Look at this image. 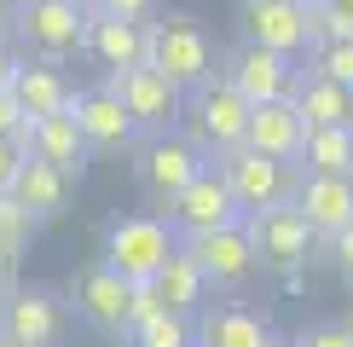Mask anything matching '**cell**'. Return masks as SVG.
Listing matches in <instances>:
<instances>
[{"label":"cell","instance_id":"obj_15","mask_svg":"<svg viewBox=\"0 0 353 347\" xmlns=\"http://www.w3.org/2000/svg\"><path fill=\"white\" fill-rule=\"evenodd\" d=\"M128 295H134V284L116 278L105 260L81 266V272H76V289H70L76 318H87V324L105 330V336H128Z\"/></svg>","mask_w":353,"mask_h":347},{"label":"cell","instance_id":"obj_10","mask_svg":"<svg viewBox=\"0 0 353 347\" xmlns=\"http://www.w3.org/2000/svg\"><path fill=\"white\" fill-rule=\"evenodd\" d=\"M203 168H209V162H203V151H197V145H191L185 134H157V139L139 151V162H134L139 185H145V197L163 202V209L185 191L191 180H197Z\"/></svg>","mask_w":353,"mask_h":347},{"label":"cell","instance_id":"obj_4","mask_svg":"<svg viewBox=\"0 0 353 347\" xmlns=\"http://www.w3.org/2000/svg\"><path fill=\"white\" fill-rule=\"evenodd\" d=\"M243 238H249V249H255V266H267V272H301L307 260H313V231H307V220L296 214V202H272V209H255V214H243Z\"/></svg>","mask_w":353,"mask_h":347},{"label":"cell","instance_id":"obj_32","mask_svg":"<svg viewBox=\"0 0 353 347\" xmlns=\"http://www.w3.org/2000/svg\"><path fill=\"white\" fill-rule=\"evenodd\" d=\"M29 162L23 156V145H12V139H0V197L12 191V180H18V168Z\"/></svg>","mask_w":353,"mask_h":347},{"label":"cell","instance_id":"obj_39","mask_svg":"<svg viewBox=\"0 0 353 347\" xmlns=\"http://www.w3.org/2000/svg\"><path fill=\"white\" fill-rule=\"evenodd\" d=\"M296 6H325V0H296Z\"/></svg>","mask_w":353,"mask_h":347},{"label":"cell","instance_id":"obj_21","mask_svg":"<svg viewBox=\"0 0 353 347\" xmlns=\"http://www.w3.org/2000/svg\"><path fill=\"white\" fill-rule=\"evenodd\" d=\"M6 93H12V105H18L29 122H35V116H58L70 98H76V93H70V81L58 76V64H18Z\"/></svg>","mask_w":353,"mask_h":347},{"label":"cell","instance_id":"obj_42","mask_svg":"<svg viewBox=\"0 0 353 347\" xmlns=\"http://www.w3.org/2000/svg\"><path fill=\"white\" fill-rule=\"evenodd\" d=\"M347 336H353V318H347Z\"/></svg>","mask_w":353,"mask_h":347},{"label":"cell","instance_id":"obj_1","mask_svg":"<svg viewBox=\"0 0 353 347\" xmlns=\"http://www.w3.org/2000/svg\"><path fill=\"white\" fill-rule=\"evenodd\" d=\"M145 70H157L168 87H203L214 76V47L209 35H203L197 18H185V12H168V18H151L145 23Z\"/></svg>","mask_w":353,"mask_h":347},{"label":"cell","instance_id":"obj_13","mask_svg":"<svg viewBox=\"0 0 353 347\" xmlns=\"http://www.w3.org/2000/svg\"><path fill=\"white\" fill-rule=\"evenodd\" d=\"M180 255L203 272L209 289H243L249 278H255V249H249L243 226L203 231V238H180Z\"/></svg>","mask_w":353,"mask_h":347},{"label":"cell","instance_id":"obj_2","mask_svg":"<svg viewBox=\"0 0 353 347\" xmlns=\"http://www.w3.org/2000/svg\"><path fill=\"white\" fill-rule=\"evenodd\" d=\"M174 249H180V238H174V226L163 220V214H122V220L105 226L99 260H105L116 278H128V284H151L157 272L168 266Z\"/></svg>","mask_w":353,"mask_h":347},{"label":"cell","instance_id":"obj_33","mask_svg":"<svg viewBox=\"0 0 353 347\" xmlns=\"http://www.w3.org/2000/svg\"><path fill=\"white\" fill-rule=\"evenodd\" d=\"M23 127H29V116L12 105V93H0V139H12V145H18V139H23Z\"/></svg>","mask_w":353,"mask_h":347},{"label":"cell","instance_id":"obj_38","mask_svg":"<svg viewBox=\"0 0 353 347\" xmlns=\"http://www.w3.org/2000/svg\"><path fill=\"white\" fill-rule=\"evenodd\" d=\"M325 6H336V12H347V18H353V0H325Z\"/></svg>","mask_w":353,"mask_h":347},{"label":"cell","instance_id":"obj_34","mask_svg":"<svg viewBox=\"0 0 353 347\" xmlns=\"http://www.w3.org/2000/svg\"><path fill=\"white\" fill-rule=\"evenodd\" d=\"M325 249H330V260H336V272H342V284L353 289V226L342 231V238H330Z\"/></svg>","mask_w":353,"mask_h":347},{"label":"cell","instance_id":"obj_16","mask_svg":"<svg viewBox=\"0 0 353 347\" xmlns=\"http://www.w3.org/2000/svg\"><path fill=\"white\" fill-rule=\"evenodd\" d=\"M296 214L307 220L313 243H330L353 226V180H330V174H301L296 185Z\"/></svg>","mask_w":353,"mask_h":347},{"label":"cell","instance_id":"obj_40","mask_svg":"<svg viewBox=\"0 0 353 347\" xmlns=\"http://www.w3.org/2000/svg\"><path fill=\"white\" fill-rule=\"evenodd\" d=\"M64 6H87V0H64Z\"/></svg>","mask_w":353,"mask_h":347},{"label":"cell","instance_id":"obj_7","mask_svg":"<svg viewBox=\"0 0 353 347\" xmlns=\"http://www.w3.org/2000/svg\"><path fill=\"white\" fill-rule=\"evenodd\" d=\"M163 220L174 226V238H203V231L243 226V209H238V197H232V185L220 180V168L209 162V168H203V174L185 185L180 197L168 202V214H163Z\"/></svg>","mask_w":353,"mask_h":347},{"label":"cell","instance_id":"obj_14","mask_svg":"<svg viewBox=\"0 0 353 347\" xmlns=\"http://www.w3.org/2000/svg\"><path fill=\"white\" fill-rule=\"evenodd\" d=\"M18 145H23L29 162L52 168L58 180H81V174H87V145H81V127H76V116H70V105L58 116H35V122L23 127Z\"/></svg>","mask_w":353,"mask_h":347},{"label":"cell","instance_id":"obj_30","mask_svg":"<svg viewBox=\"0 0 353 347\" xmlns=\"http://www.w3.org/2000/svg\"><path fill=\"white\" fill-rule=\"evenodd\" d=\"M151 6L157 0H87V12H99V18H128V23H145Z\"/></svg>","mask_w":353,"mask_h":347},{"label":"cell","instance_id":"obj_18","mask_svg":"<svg viewBox=\"0 0 353 347\" xmlns=\"http://www.w3.org/2000/svg\"><path fill=\"white\" fill-rule=\"evenodd\" d=\"M243 145L272 162H301V145H307V122L296 116V105H255L243 127Z\"/></svg>","mask_w":353,"mask_h":347},{"label":"cell","instance_id":"obj_25","mask_svg":"<svg viewBox=\"0 0 353 347\" xmlns=\"http://www.w3.org/2000/svg\"><path fill=\"white\" fill-rule=\"evenodd\" d=\"M151 289H157V301H163V313H180V318H191V313L203 307V295H209L203 272L191 266V260H185L180 249H174V255H168V266L151 278Z\"/></svg>","mask_w":353,"mask_h":347},{"label":"cell","instance_id":"obj_43","mask_svg":"<svg viewBox=\"0 0 353 347\" xmlns=\"http://www.w3.org/2000/svg\"><path fill=\"white\" fill-rule=\"evenodd\" d=\"M272 347H284V341H272Z\"/></svg>","mask_w":353,"mask_h":347},{"label":"cell","instance_id":"obj_9","mask_svg":"<svg viewBox=\"0 0 353 347\" xmlns=\"http://www.w3.org/2000/svg\"><path fill=\"white\" fill-rule=\"evenodd\" d=\"M238 23H243V47H267V52H284V58L313 52V6H296V0H243Z\"/></svg>","mask_w":353,"mask_h":347},{"label":"cell","instance_id":"obj_22","mask_svg":"<svg viewBox=\"0 0 353 347\" xmlns=\"http://www.w3.org/2000/svg\"><path fill=\"white\" fill-rule=\"evenodd\" d=\"M6 197H12V202L29 214V220L41 226V220H58V214L70 209V180H58V174H52V168H41V162H23Z\"/></svg>","mask_w":353,"mask_h":347},{"label":"cell","instance_id":"obj_20","mask_svg":"<svg viewBox=\"0 0 353 347\" xmlns=\"http://www.w3.org/2000/svg\"><path fill=\"white\" fill-rule=\"evenodd\" d=\"M197 347H272V324L249 307H214L191 318Z\"/></svg>","mask_w":353,"mask_h":347},{"label":"cell","instance_id":"obj_6","mask_svg":"<svg viewBox=\"0 0 353 347\" xmlns=\"http://www.w3.org/2000/svg\"><path fill=\"white\" fill-rule=\"evenodd\" d=\"M105 93L128 110L134 127H145V134H168V127L180 122V110H185V93L168 87L157 70H145V64L139 70H105Z\"/></svg>","mask_w":353,"mask_h":347},{"label":"cell","instance_id":"obj_17","mask_svg":"<svg viewBox=\"0 0 353 347\" xmlns=\"http://www.w3.org/2000/svg\"><path fill=\"white\" fill-rule=\"evenodd\" d=\"M70 116H76L87 151H128V145H134V134H139V127L128 122V110L116 105L105 87H87V93H76V98H70Z\"/></svg>","mask_w":353,"mask_h":347},{"label":"cell","instance_id":"obj_19","mask_svg":"<svg viewBox=\"0 0 353 347\" xmlns=\"http://www.w3.org/2000/svg\"><path fill=\"white\" fill-rule=\"evenodd\" d=\"M145 23H151V18H145ZM145 23L87 12V41H81V52H93L105 70H139V64H145Z\"/></svg>","mask_w":353,"mask_h":347},{"label":"cell","instance_id":"obj_31","mask_svg":"<svg viewBox=\"0 0 353 347\" xmlns=\"http://www.w3.org/2000/svg\"><path fill=\"white\" fill-rule=\"evenodd\" d=\"M290 347H353V336H347V324H313V330H301Z\"/></svg>","mask_w":353,"mask_h":347},{"label":"cell","instance_id":"obj_12","mask_svg":"<svg viewBox=\"0 0 353 347\" xmlns=\"http://www.w3.org/2000/svg\"><path fill=\"white\" fill-rule=\"evenodd\" d=\"M18 35L41 52V64L81 52L87 41V6H64V0H23L18 6Z\"/></svg>","mask_w":353,"mask_h":347},{"label":"cell","instance_id":"obj_8","mask_svg":"<svg viewBox=\"0 0 353 347\" xmlns=\"http://www.w3.org/2000/svg\"><path fill=\"white\" fill-rule=\"evenodd\" d=\"M226 81L249 110L255 105H290L296 87H301V64L284 52H267V47H238L226 58Z\"/></svg>","mask_w":353,"mask_h":347},{"label":"cell","instance_id":"obj_27","mask_svg":"<svg viewBox=\"0 0 353 347\" xmlns=\"http://www.w3.org/2000/svg\"><path fill=\"white\" fill-rule=\"evenodd\" d=\"M29 238H35V220H29L12 197H0V260H18Z\"/></svg>","mask_w":353,"mask_h":347},{"label":"cell","instance_id":"obj_41","mask_svg":"<svg viewBox=\"0 0 353 347\" xmlns=\"http://www.w3.org/2000/svg\"><path fill=\"white\" fill-rule=\"evenodd\" d=\"M0 347H18V341H6V336H0Z\"/></svg>","mask_w":353,"mask_h":347},{"label":"cell","instance_id":"obj_26","mask_svg":"<svg viewBox=\"0 0 353 347\" xmlns=\"http://www.w3.org/2000/svg\"><path fill=\"white\" fill-rule=\"evenodd\" d=\"M128 341L134 347H197V330H191V318H180V313H157L151 324H139Z\"/></svg>","mask_w":353,"mask_h":347},{"label":"cell","instance_id":"obj_23","mask_svg":"<svg viewBox=\"0 0 353 347\" xmlns=\"http://www.w3.org/2000/svg\"><path fill=\"white\" fill-rule=\"evenodd\" d=\"M290 105H296V116L307 127H353V93L325 81V76H313V70H301V87H296Z\"/></svg>","mask_w":353,"mask_h":347},{"label":"cell","instance_id":"obj_28","mask_svg":"<svg viewBox=\"0 0 353 347\" xmlns=\"http://www.w3.org/2000/svg\"><path fill=\"white\" fill-rule=\"evenodd\" d=\"M313 76H325V81L353 93V41H342V47H313Z\"/></svg>","mask_w":353,"mask_h":347},{"label":"cell","instance_id":"obj_11","mask_svg":"<svg viewBox=\"0 0 353 347\" xmlns=\"http://www.w3.org/2000/svg\"><path fill=\"white\" fill-rule=\"evenodd\" d=\"M0 336L18 341V347H58V336H64V301L52 289L12 284L0 295Z\"/></svg>","mask_w":353,"mask_h":347},{"label":"cell","instance_id":"obj_3","mask_svg":"<svg viewBox=\"0 0 353 347\" xmlns=\"http://www.w3.org/2000/svg\"><path fill=\"white\" fill-rule=\"evenodd\" d=\"M180 116H185V139L203 151V162H220L226 151H238L249 127V105L232 93L226 76H209L203 87H191Z\"/></svg>","mask_w":353,"mask_h":347},{"label":"cell","instance_id":"obj_24","mask_svg":"<svg viewBox=\"0 0 353 347\" xmlns=\"http://www.w3.org/2000/svg\"><path fill=\"white\" fill-rule=\"evenodd\" d=\"M301 174H330V180H353V127H307Z\"/></svg>","mask_w":353,"mask_h":347},{"label":"cell","instance_id":"obj_35","mask_svg":"<svg viewBox=\"0 0 353 347\" xmlns=\"http://www.w3.org/2000/svg\"><path fill=\"white\" fill-rule=\"evenodd\" d=\"M12 70H18V58H12L6 35H0V93H6V87H12Z\"/></svg>","mask_w":353,"mask_h":347},{"label":"cell","instance_id":"obj_36","mask_svg":"<svg viewBox=\"0 0 353 347\" xmlns=\"http://www.w3.org/2000/svg\"><path fill=\"white\" fill-rule=\"evenodd\" d=\"M12 289V260H0V295Z\"/></svg>","mask_w":353,"mask_h":347},{"label":"cell","instance_id":"obj_29","mask_svg":"<svg viewBox=\"0 0 353 347\" xmlns=\"http://www.w3.org/2000/svg\"><path fill=\"white\" fill-rule=\"evenodd\" d=\"M163 313V301H157L151 284H134V295H128V336H134L139 324H151V318Z\"/></svg>","mask_w":353,"mask_h":347},{"label":"cell","instance_id":"obj_37","mask_svg":"<svg viewBox=\"0 0 353 347\" xmlns=\"http://www.w3.org/2000/svg\"><path fill=\"white\" fill-rule=\"evenodd\" d=\"M6 23H12V6H6V0H0V35H6Z\"/></svg>","mask_w":353,"mask_h":347},{"label":"cell","instance_id":"obj_5","mask_svg":"<svg viewBox=\"0 0 353 347\" xmlns=\"http://www.w3.org/2000/svg\"><path fill=\"white\" fill-rule=\"evenodd\" d=\"M214 168H220V180L232 185V197H238L243 214L272 209V202H290V197H296V185H301V168H296V162H272V156L249 151V145L226 151Z\"/></svg>","mask_w":353,"mask_h":347}]
</instances>
